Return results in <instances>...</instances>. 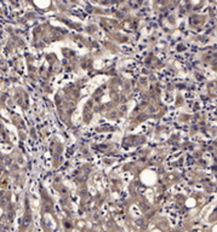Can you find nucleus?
Returning a JSON list of instances; mask_svg holds the SVG:
<instances>
[{"mask_svg": "<svg viewBox=\"0 0 217 232\" xmlns=\"http://www.w3.org/2000/svg\"><path fill=\"white\" fill-rule=\"evenodd\" d=\"M32 221V216H31V211H26V214L23 216V220H22V228H26L29 226Z\"/></svg>", "mask_w": 217, "mask_h": 232, "instance_id": "f257e3e1", "label": "nucleus"}, {"mask_svg": "<svg viewBox=\"0 0 217 232\" xmlns=\"http://www.w3.org/2000/svg\"><path fill=\"white\" fill-rule=\"evenodd\" d=\"M7 202H9V198L5 197V198H3L1 201H0V204H1V206H5V204H7Z\"/></svg>", "mask_w": 217, "mask_h": 232, "instance_id": "f03ea898", "label": "nucleus"}]
</instances>
